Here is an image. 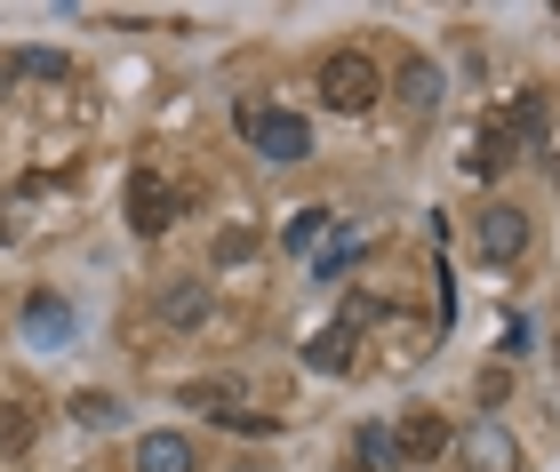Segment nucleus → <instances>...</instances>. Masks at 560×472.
I'll list each match as a JSON object with an SVG mask.
<instances>
[{"label":"nucleus","mask_w":560,"mask_h":472,"mask_svg":"<svg viewBox=\"0 0 560 472\" xmlns=\"http://www.w3.org/2000/svg\"><path fill=\"white\" fill-rule=\"evenodd\" d=\"M233 129L257 144V153L272 161V168H296L304 153H313V129H304V113H289V105H265V96H248V105H233Z\"/></svg>","instance_id":"f257e3e1"},{"label":"nucleus","mask_w":560,"mask_h":472,"mask_svg":"<svg viewBox=\"0 0 560 472\" xmlns=\"http://www.w3.org/2000/svg\"><path fill=\"white\" fill-rule=\"evenodd\" d=\"M385 96V72H376L361 48H328L320 57V105L328 113H369Z\"/></svg>","instance_id":"f03ea898"},{"label":"nucleus","mask_w":560,"mask_h":472,"mask_svg":"<svg viewBox=\"0 0 560 472\" xmlns=\"http://www.w3.org/2000/svg\"><path fill=\"white\" fill-rule=\"evenodd\" d=\"M168 216H176L168 177H161V168H129V233L161 240V233H168Z\"/></svg>","instance_id":"7ed1b4c3"},{"label":"nucleus","mask_w":560,"mask_h":472,"mask_svg":"<svg viewBox=\"0 0 560 472\" xmlns=\"http://www.w3.org/2000/svg\"><path fill=\"white\" fill-rule=\"evenodd\" d=\"M448 449L465 457V472H521V449H513L504 425H472V433H456Z\"/></svg>","instance_id":"20e7f679"},{"label":"nucleus","mask_w":560,"mask_h":472,"mask_svg":"<svg viewBox=\"0 0 560 472\" xmlns=\"http://www.w3.org/2000/svg\"><path fill=\"white\" fill-rule=\"evenodd\" d=\"M16 329H24V344H33V353H57V344H72V329H81V320H72L65 296H33V305L16 312Z\"/></svg>","instance_id":"39448f33"},{"label":"nucleus","mask_w":560,"mask_h":472,"mask_svg":"<svg viewBox=\"0 0 560 472\" xmlns=\"http://www.w3.org/2000/svg\"><path fill=\"white\" fill-rule=\"evenodd\" d=\"M448 416H432V409H409V416H400V433H393V449H400V464H432V457H441L448 449Z\"/></svg>","instance_id":"423d86ee"},{"label":"nucleus","mask_w":560,"mask_h":472,"mask_svg":"<svg viewBox=\"0 0 560 472\" xmlns=\"http://www.w3.org/2000/svg\"><path fill=\"white\" fill-rule=\"evenodd\" d=\"M472 240H480V257H489V264H513L521 248H528V216H521V209H489Z\"/></svg>","instance_id":"0eeeda50"},{"label":"nucleus","mask_w":560,"mask_h":472,"mask_svg":"<svg viewBox=\"0 0 560 472\" xmlns=\"http://www.w3.org/2000/svg\"><path fill=\"white\" fill-rule=\"evenodd\" d=\"M176 409H200V416H217V425H233L241 416V385L233 377H192V385H176Z\"/></svg>","instance_id":"6e6552de"},{"label":"nucleus","mask_w":560,"mask_h":472,"mask_svg":"<svg viewBox=\"0 0 560 472\" xmlns=\"http://www.w3.org/2000/svg\"><path fill=\"white\" fill-rule=\"evenodd\" d=\"M352 344H361V320H337V329H320L304 344V368H320V377H345L352 368Z\"/></svg>","instance_id":"1a4fd4ad"},{"label":"nucleus","mask_w":560,"mask_h":472,"mask_svg":"<svg viewBox=\"0 0 560 472\" xmlns=\"http://www.w3.org/2000/svg\"><path fill=\"white\" fill-rule=\"evenodd\" d=\"M465 168H472V177H504V168H513V129H504V113L472 129V161Z\"/></svg>","instance_id":"9d476101"},{"label":"nucleus","mask_w":560,"mask_h":472,"mask_svg":"<svg viewBox=\"0 0 560 472\" xmlns=\"http://www.w3.org/2000/svg\"><path fill=\"white\" fill-rule=\"evenodd\" d=\"M16 81H65V57L57 48H9V57H0V96Z\"/></svg>","instance_id":"9b49d317"},{"label":"nucleus","mask_w":560,"mask_h":472,"mask_svg":"<svg viewBox=\"0 0 560 472\" xmlns=\"http://www.w3.org/2000/svg\"><path fill=\"white\" fill-rule=\"evenodd\" d=\"M200 457H192V440L185 433H144L137 440V472H192Z\"/></svg>","instance_id":"f8f14e48"},{"label":"nucleus","mask_w":560,"mask_h":472,"mask_svg":"<svg viewBox=\"0 0 560 472\" xmlns=\"http://www.w3.org/2000/svg\"><path fill=\"white\" fill-rule=\"evenodd\" d=\"M328 233H337V216H328V209H296L289 225H280V248H289V257H320Z\"/></svg>","instance_id":"ddd939ff"},{"label":"nucleus","mask_w":560,"mask_h":472,"mask_svg":"<svg viewBox=\"0 0 560 472\" xmlns=\"http://www.w3.org/2000/svg\"><path fill=\"white\" fill-rule=\"evenodd\" d=\"M161 320H168V329H192V320H209V288H192V281L168 288V296H161Z\"/></svg>","instance_id":"4468645a"},{"label":"nucleus","mask_w":560,"mask_h":472,"mask_svg":"<svg viewBox=\"0 0 560 472\" xmlns=\"http://www.w3.org/2000/svg\"><path fill=\"white\" fill-rule=\"evenodd\" d=\"M361 464H369V472H400V449H393V425H361Z\"/></svg>","instance_id":"2eb2a0df"},{"label":"nucleus","mask_w":560,"mask_h":472,"mask_svg":"<svg viewBox=\"0 0 560 472\" xmlns=\"http://www.w3.org/2000/svg\"><path fill=\"white\" fill-rule=\"evenodd\" d=\"M352 257H361V233H352V225H337V233L320 240V281H337V272H345Z\"/></svg>","instance_id":"dca6fc26"},{"label":"nucleus","mask_w":560,"mask_h":472,"mask_svg":"<svg viewBox=\"0 0 560 472\" xmlns=\"http://www.w3.org/2000/svg\"><path fill=\"white\" fill-rule=\"evenodd\" d=\"M400 96H409L417 113H432V105H441V72H432V64H409V72H400Z\"/></svg>","instance_id":"f3484780"},{"label":"nucleus","mask_w":560,"mask_h":472,"mask_svg":"<svg viewBox=\"0 0 560 472\" xmlns=\"http://www.w3.org/2000/svg\"><path fill=\"white\" fill-rule=\"evenodd\" d=\"M33 449V409H0V457H24Z\"/></svg>","instance_id":"a211bd4d"},{"label":"nucleus","mask_w":560,"mask_h":472,"mask_svg":"<svg viewBox=\"0 0 560 472\" xmlns=\"http://www.w3.org/2000/svg\"><path fill=\"white\" fill-rule=\"evenodd\" d=\"M248 257H257V233H217V264H248Z\"/></svg>","instance_id":"6ab92c4d"},{"label":"nucleus","mask_w":560,"mask_h":472,"mask_svg":"<svg viewBox=\"0 0 560 472\" xmlns=\"http://www.w3.org/2000/svg\"><path fill=\"white\" fill-rule=\"evenodd\" d=\"M72 416H81V425H113V392H81V401H72Z\"/></svg>","instance_id":"aec40b11"},{"label":"nucleus","mask_w":560,"mask_h":472,"mask_svg":"<svg viewBox=\"0 0 560 472\" xmlns=\"http://www.w3.org/2000/svg\"><path fill=\"white\" fill-rule=\"evenodd\" d=\"M0 240H9V192H0Z\"/></svg>","instance_id":"412c9836"}]
</instances>
